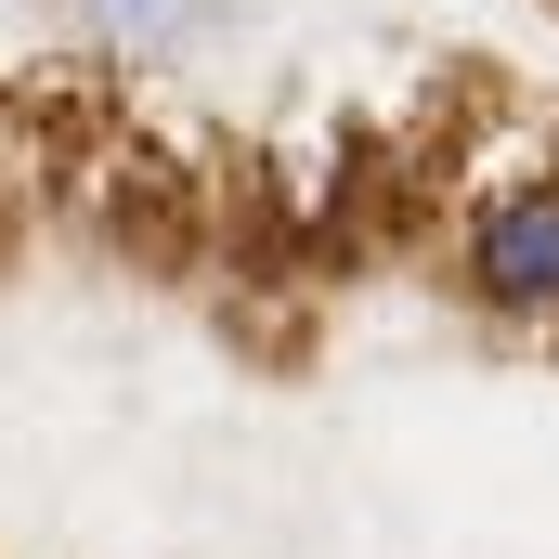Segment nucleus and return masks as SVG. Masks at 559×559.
<instances>
[{
    "mask_svg": "<svg viewBox=\"0 0 559 559\" xmlns=\"http://www.w3.org/2000/svg\"><path fill=\"white\" fill-rule=\"evenodd\" d=\"M455 274L495 325H559V182H495L455 235Z\"/></svg>",
    "mask_w": 559,
    "mask_h": 559,
    "instance_id": "f257e3e1",
    "label": "nucleus"
},
{
    "mask_svg": "<svg viewBox=\"0 0 559 559\" xmlns=\"http://www.w3.org/2000/svg\"><path fill=\"white\" fill-rule=\"evenodd\" d=\"M195 13H209V0H79V26H92V39H131V52L195 39Z\"/></svg>",
    "mask_w": 559,
    "mask_h": 559,
    "instance_id": "f03ea898",
    "label": "nucleus"
},
{
    "mask_svg": "<svg viewBox=\"0 0 559 559\" xmlns=\"http://www.w3.org/2000/svg\"><path fill=\"white\" fill-rule=\"evenodd\" d=\"M0 169H13V143H0Z\"/></svg>",
    "mask_w": 559,
    "mask_h": 559,
    "instance_id": "7ed1b4c3",
    "label": "nucleus"
}]
</instances>
